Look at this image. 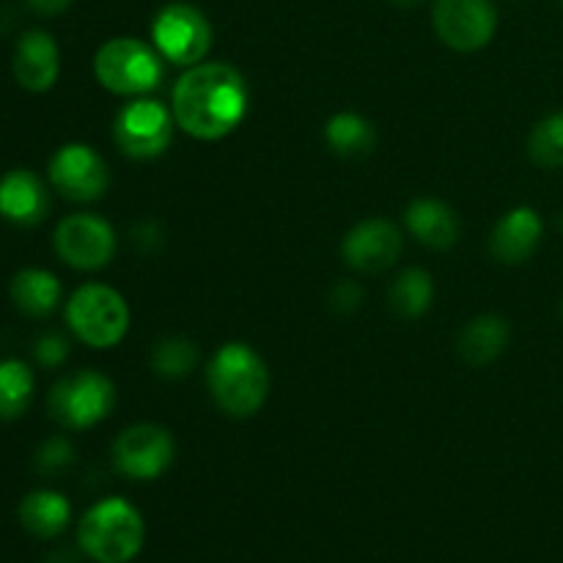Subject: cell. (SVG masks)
I'll return each instance as SVG.
<instances>
[{"label": "cell", "instance_id": "obj_1", "mask_svg": "<svg viewBox=\"0 0 563 563\" xmlns=\"http://www.w3.org/2000/svg\"><path fill=\"white\" fill-rule=\"evenodd\" d=\"M245 110V77L229 64H196L174 86L176 126L198 141H218L234 132Z\"/></svg>", "mask_w": 563, "mask_h": 563}, {"label": "cell", "instance_id": "obj_2", "mask_svg": "<svg viewBox=\"0 0 563 563\" xmlns=\"http://www.w3.org/2000/svg\"><path fill=\"white\" fill-rule=\"evenodd\" d=\"M207 385L214 405L231 418H251L264 407L269 374L262 357L242 341L223 344L207 368Z\"/></svg>", "mask_w": 563, "mask_h": 563}, {"label": "cell", "instance_id": "obj_3", "mask_svg": "<svg viewBox=\"0 0 563 563\" xmlns=\"http://www.w3.org/2000/svg\"><path fill=\"white\" fill-rule=\"evenodd\" d=\"M77 542L97 563H126L143 548V520L124 498H104L82 515Z\"/></svg>", "mask_w": 563, "mask_h": 563}, {"label": "cell", "instance_id": "obj_4", "mask_svg": "<svg viewBox=\"0 0 563 563\" xmlns=\"http://www.w3.org/2000/svg\"><path fill=\"white\" fill-rule=\"evenodd\" d=\"M93 75L108 91L121 97H141L163 82V55L141 38H110L93 58Z\"/></svg>", "mask_w": 563, "mask_h": 563}, {"label": "cell", "instance_id": "obj_5", "mask_svg": "<svg viewBox=\"0 0 563 563\" xmlns=\"http://www.w3.org/2000/svg\"><path fill=\"white\" fill-rule=\"evenodd\" d=\"M66 322L82 344L110 350L130 330V308L124 297L104 284H86L66 302Z\"/></svg>", "mask_w": 563, "mask_h": 563}, {"label": "cell", "instance_id": "obj_6", "mask_svg": "<svg viewBox=\"0 0 563 563\" xmlns=\"http://www.w3.org/2000/svg\"><path fill=\"white\" fill-rule=\"evenodd\" d=\"M115 405V388L104 374L75 372L58 379L47 396L53 421L64 429H91L110 416Z\"/></svg>", "mask_w": 563, "mask_h": 563}, {"label": "cell", "instance_id": "obj_7", "mask_svg": "<svg viewBox=\"0 0 563 563\" xmlns=\"http://www.w3.org/2000/svg\"><path fill=\"white\" fill-rule=\"evenodd\" d=\"M152 42L170 64L196 66L212 47V25L196 5L170 3L154 16Z\"/></svg>", "mask_w": 563, "mask_h": 563}, {"label": "cell", "instance_id": "obj_8", "mask_svg": "<svg viewBox=\"0 0 563 563\" xmlns=\"http://www.w3.org/2000/svg\"><path fill=\"white\" fill-rule=\"evenodd\" d=\"M174 121V110H168L157 99H135L115 115V143L126 157H159L170 146Z\"/></svg>", "mask_w": 563, "mask_h": 563}, {"label": "cell", "instance_id": "obj_9", "mask_svg": "<svg viewBox=\"0 0 563 563\" xmlns=\"http://www.w3.org/2000/svg\"><path fill=\"white\" fill-rule=\"evenodd\" d=\"M176 454L170 432L159 423H135L124 429L113 443V465L121 476L135 482H152L163 476Z\"/></svg>", "mask_w": 563, "mask_h": 563}, {"label": "cell", "instance_id": "obj_10", "mask_svg": "<svg viewBox=\"0 0 563 563\" xmlns=\"http://www.w3.org/2000/svg\"><path fill=\"white\" fill-rule=\"evenodd\" d=\"M498 27V11L493 0H438L434 3V31L460 53H476L487 47Z\"/></svg>", "mask_w": 563, "mask_h": 563}, {"label": "cell", "instance_id": "obj_11", "mask_svg": "<svg viewBox=\"0 0 563 563\" xmlns=\"http://www.w3.org/2000/svg\"><path fill=\"white\" fill-rule=\"evenodd\" d=\"M49 181L64 198L77 203L99 201L110 185L104 159L86 143H66L49 159Z\"/></svg>", "mask_w": 563, "mask_h": 563}, {"label": "cell", "instance_id": "obj_12", "mask_svg": "<svg viewBox=\"0 0 563 563\" xmlns=\"http://www.w3.org/2000/svg\"><path fill=\"white\" fill-rule=\"evenodd\" d=\"M55 253L75 269H99L115 253V231L99 214H69L55 229Z\"/></svg>", "mask_w": 563, "mask_h": 563}, {"label": "cell", "instance_id": "obj_13", "mask_svg": "<svg viewBox=\"0 0 563 563\" xmlns=\"http://www.w3.org/2000/svg\"><path fill=\"white\" fill-rule=\"evenodd\" d=\"M341 256L357 273H385L401 256V231L390 220H363L344 236Z\"/></svg>", "mask_w": 563, "mask_h": 563}, {"label": "cell", "instance_id": "obj_14", "mask_svg": "<svg viewBox=\"0 0 563 563\" xmlns=\"http://www.w3.org/2000/svg\"><path fill=\"white\" fill-rule=\"evenodd\" d=\"M60 71L58 44L47 31H27L14 49V77L25 91L44 93L55 86Z\"/></svg>", "mask_w": 563, "mask_h": 563}, {"label": "cell", "instance_id": "obj_15", "mask_svg": "<svg viewBox=\"0 0 563 563\" xmlns=\"http://www.w3.org/2000/svg\"><path fill=\"white\" fill-rule=\"evenodd\" d=\"M544 223L537 209L515 207L498 220L489 236V251L500 264H522L537 253Z\"/></svg>", "mask_w": 563, "mask_h": 563}, {"label": "cell", "instance_id": "obj_16", "mask_svg": "<svg viewBox=\"0 0 563 563\" xmlns=\"http://www.w3.org/2000/svg\"><path fill=\"white\" fill-rule=\"evenodd\" d=\"M49 212V196L33 170L16 168L0 179V214L14 225H38Z\"/></svg>", "mask_w": 563, "mask_h": 563}, {"label": "cell", "instance_id": "obj_17", "mask_svg": "<svg viewBox=\"0 0 563 563\" xmlns=\"http://www.w3.org/2000/svg\"><path fill=\"white\" fill-rule=\"evenodd\" d=\"M407 229L421 245L432 251H449L460 240V220L445 201L438 198H416L405 212Z\"/></svg>", "mask_w": 563, "mask_h": 563}, {"label": "cell", "instance_id": "obj_18", "mask_svg": "<svg viewBox=\"0 0 563 563\" xmlns=\"http://www.w3.org/2000/svg\"><path fill=\"white\" fill-rule=\"evenodd\" d=\"M509 322H506L504 317H495V313H484V317L471 319V322L462 328L456 350H460L462 361H465L467 366L478 368L498 361L506 352V346H509Z\"/></svg>", "mask_w": 563, "mask_h": 563}, {"label": "cell", "instance_id": "obj_19", "mask_svg": "<svg viewBox=\"0 0 563 563\" xmlns=\"http://www.w3.org/2000/svg\"><path fill=\"white\" fill-rule=\"evenodd\" d=\"M69 500L53 489H36L20 504V522L27 533L38 539H53L69 526Z\"/></svg>", "mask_w": 563, "mask_h": 563}, {"label": "cell", "instance_id": "obj_20", "mask_svg": "<svg viewBox=\"0 0 563 563\" xmlns=\"http://www.w3.org/2000/svg\"><path fill=\"white\" fill-rule=\"evenodd\" d=\"M11 300L25 317H49L60 302V280L47 269H20L11 280Z\"/></svg>", "mask_w": 563, "mask_h": 563}, {"label": "cell", "instance_id": "obj_21", "mask_svg": "<svg viewBox=\"0 0 563 563\" xmlns=\"http://www.w3.org/2000/svg\"><path fill=\"white\" fill-rule=\"evenodd\" d=\"M324 141L339 157H366L377 146V132L363 115L344 110L324 124Z\"/></svg>", "mask_w": 563, "mask_h": 563}, {"label": "cell", "instance_id": "obj_22", "mask_svg": "<svg viewBox=\"0 0 563 563\" xmlns=\"http://www.w3.org/2000/svg\"><path fill=\"white\" fill-rule=\"evenodd\" d=\"M390 306L399 317L418 319L429 311L434 300V280L427 269L410 267L390 286Z\"/></svg>", "mask_w": 563, "mask_h": 563}, {"label": "cell", "instance_id": "obj_23", "mask_svg": "<svg viewBox=\"0 0 563 563\" xmlns=\"http://www.w3.org/2000/svg\"><path fill=\"white\" fill-rule=\"evenodd\" d=\"M33 399V372L22 361H0V421H14Z\"/></svg>", "mask_w": 563, "mask_h": 563}, {"label": "cell", "instance_id": "obj_24", "mask_svg": "<svg viewBox=\"0 0 563 563\" xmlns=\"http://www.w3.org/2000/svg\"><path fill=\"white\" fill-rule=\"evenodd\" d=\"M528 154L539 168H563V110L550 113L548 119L533 126L528 137Z\"/></svg>", "mask_w": 563, "mask_h": 563}, {"label": "cell", "instance_id": "obj_25", "mask_svg": "<svg viewBox=\"0 0 563 563\" xmlns=\"http://www.w3.org/2000/svg\"><path fill=\"white\" fill-rule=\"evenodd\" d=\"M198 350L192 341L181 339V335H168V339L157 341L152 352V366L159 377L165 379H181L196 368Z\"/></svg>", "mask_w": 563, "mask_h": 563}, {"label": "cell", "instance_id": "obj_26", "mask_svg": "<svg viewBox=\"0 0 563 563\" xmlns=\"http://www.w3.org/2000/svg\"><path fill=\"white\" fill-rule=\"evenodd\" d=\"M71 462H75V449H71L69 440L64 438L47 440V443L36 451V471L47 473V476L66 471Z\"/></svg>", "mask_w": 563, "mask_h": 563}, {"label": "cell", "instance_id": "obj_27", "mask_svg": "<svg viewBox=\"0 0 563 563\" xmlns=\"http://www.w3.org/2000/svg\"><path fill=\"white\" fill-rule=\"evenodd\" d=\"M33 355H36V363L44 368H55L66 361L69 355V341L60 333H44L42 339L33 346Z\"/></svg>", "mask_w": 563, "mask_h": 563}, {"label": "cell", "instance_id": "obj_28", "mask_svg": "<svg viewBox=\"0 0 563 563\" xmlns=\"http://www.w3.org/2000/svg\"><path fill=\"white\" fill-rule=\"evenodd\" d=\"M361 302H363V291L361 286L352 284V280H341V284L333 289V295H330V306L341 313L357 311Z\"/></svg>", "mask_w": 563, "mask_h": 563}, {"label": "cell", "instance_id": "obj_29", "mask_svg": "<svg viewBox=\"0 0 563 563\" xmlns=\"http://www.w3.org/2000/svg\"><path fill=\"white\" fill-rule=\"evenodd\" d=\"M132 242H135L137 251L154 253L159 245H163V231L157 229V223L146 220V223H141L135 229V234H132Z\"/></svg>", "mask_w": 563, "mask_h": 563}, {"label": "cell", "instance_id": "obj_30", "mask_svg": "<svg viewBox=\"0 0 563 563\" xmlns=\"http://www.w3.org/2000/svg\"><path fill=\"white\" fill-rule=\"evenodd\" d=\"M71 0H27V5H31L36 14H44V16H53V14H60V11L69 9Z\"/></svg>", "mask_w": 563, "mask_h": 563}, {"label": "cell", "instance_id": "obj_31", "mask_svg": "<svg viewBox=\"0 0 563 563\" xmlns=\"http://www.w3.org/2000/svg\"><path fill=\"white\" fill-rule=\"evenodd\" d=\"M44 563H77V555H75V550L60 548V550H55V553H49Z\"/></svg>", "mask_w": 563, "mask_h": 563}, {"label": "cell", "instance_id": "obj_32", "mask_svg": "<svg viewBox=\"0 0 563 563\" xmlns=\"http://www.w3.org/2000/svg\"><path fill=\"white\" fill-rule=\"evenodd\" d=\"M399 5H416V3H423V0H396Z\"/></svg>", "mask_w": 563, "mask_h": 563}, {"label": "cell", "instance_id": "obj_33", "mask_svg": "<svg viewBox=\"0 0 563 563\" xmlns=\"http://www.w3.org/2000/svg\"><path fill=\"white\" fill-rule=\"evenodd\" d=\"M561 229H563V214H561Z\"/></svg>", "mask_w": 563, "mask_h": 563}, {"label": "cell", "instance_id": "obj_34", "mask_svg": "<svg viewBox=\"0 0 563 563\" xmlns=\"http://www.w3.org/2000/svg\"><path fill=\"white\" fill-rule=\"evenodd\" d=\"M561 317H563V302H561Z\"/></svg>", "mask_w": 563, "mask_h": 563}]
</instances>
